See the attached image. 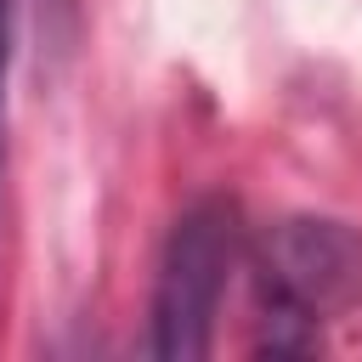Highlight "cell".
<instances>
[{"label": "cell", "mask_w": 362, "mask_h": 362, "mask_svg": "<svg viewBox=\"0 0 362 362\" xmlns=\"http://www.w3.org/2000/svg\"><path fill=\"white\" fill-rule=\"evenodd\" d=\"M266 351H311L317 322L362 300V226L328 215L272 221L255 243Z\"/></svg>", "instance_id": "obj_1"}, {"label": "cell", "mask_w": 362, "mask_h": 362, "mask_svg": "<svg viewBox=\"0 0 362 362\" xmlns=\"http://www.w3.org/2000/svg\"><path fill=\"white\" fill-rule=\"evenodd\" d=\"M238 260V215L221 198H198L175 215L147 305V351L158 362H198L209 356L221 294Z\"/></svg>", "instance_id": "obj_2"}, {"label": "cell", "mask_w": 362, "mask_h": 362, "mask_svg": "<svg viewBox=\"0 0 362 362\" xmlns=\"http://www.w3.org/2000/svg\"><path fill=\"white\" fill-rule=\"evenodd\" d=\"M6 62H11V0H0V107H6Z\"/></svg>", "instance_id": "obj_3"}]
</instances>
